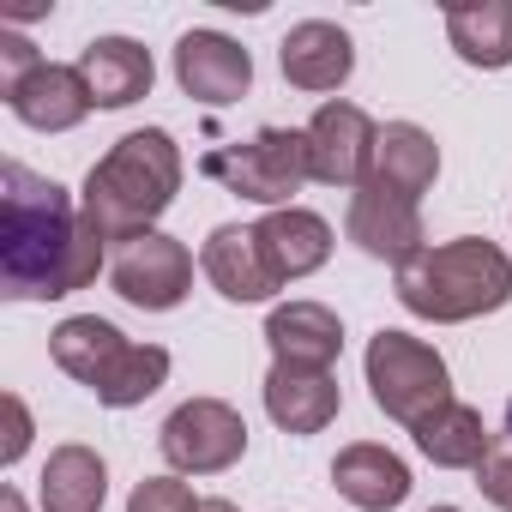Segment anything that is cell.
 <instances>
[{"mask_svg":"<svg viewBox=\"0 0 512 512\" xmlns=\"http://www.w3.org/2000/svg\"><path fill=\"white\" fill-rule=\"evenodd\" d=\"M0 296L13 302H61L103 272V229L73 205V193L25 163L0 169Z\"/></svg>","mask_w":512,"mask_h":512,"instance_id":"1","label":"cell"},{"mask_svg":"<svg viewBox=\"0 0 512 512\" xmlns=\"http://www.w3.org/2000/svg\"><path fill=\"white\" fill-rule=\"evenodd\" d=\"M181 145L163 127H139L127 139H115L91 175H85V217L103 229V241H133L151 235V223L175 205L181 193Z\"/></svg>","mask_w":512,"mask_h":512,"instance_id":"2","label":"cell"},{"mask_svg":"<svg viewBox=\"0 0 512 512\" xmlns=\"http://www.w3.org/2000/svg\"><path fill=\"white\" fill-rule=\"evenodd\" d=\"M398 302L434 326L482 320V314L512 302V253L482 241V235L422 247L410 266H398Z\"/></svg>","mask_w":512,"mask_h":512,"instance_id":"3","label":"cell"},{"mask_svg":"<svg viewBox=\"0 0 512 512\" xmlns=\"http://www.w3.org/2000/svg\"><path fill=\"white\" fill-rule=\"evenodd\" d=\"M199 175L217 181V187H229L235 199L266 205V211L296 205L302 181H314V175H308V139L290 133V127H260L253 139H235V145L205 151Z\"/></svg>","mask_w":512,"mask_h":512,"instance_id":"4","label":"cell"},{"mask_svg":"<svg viewBox=\"0 0 512 512\" xmlns=\"http://www.w3.org/2000/svg\"><path fill=\"white\" fill-rule=\"evenodd\" d=\"M368 392H374V404H380L392 422L416 428V422H428L440 404H452V374H446V356H440L434 344H422V338L386 326V332H374V344H368Z\"/></svg>","mask_w":512,"mask_h":512,"instance_id":"5","label":"cell"},{"mask_svg":"<svg viewBox=\"0 0 512 512\" xmlns=\"http://www.w3.org/2000/svg\"><path fill=\"white\" fill-rule=\"evenodd\" d=\"M157 446H163V458L181 476H217V470H229L247 452V422L223 398H187L157 428Z\"/></svg>","mask_w":512,"mask_h":512,"instance_id":"6","label":"cell"},{"mask_svg":"<svg viewBox=\"0 0 512 512\" xmlns=\"http://www.w3.org/2000/svg\"><path fill=\"white\" fill-rule=\"evenodd\" d=\"M109 284H115V296H121L127 308L169 314V308H181V302H187V290H193V253H187L175 235H163V229L133 235V241H121V247H115V260H109Z\"/></svg>","mask_w":512,"mask_h":512,"instance_id":"7","label":"cell"},{"mask_svg":"<svg viewBox=\"0 0 512 512\" xmlns=\"http://www.w3.org/2000/svg\"><path fill=\"white\" fill-rule=\"evenodd\" d=\"M302 139H308V175L314 181H326V187H368L374 145H380V127L368 121V109L320 103L314 121L302 127Z\"/></svg>","mask_w":512,"mask_h":512,"instance_id":"8","label":"cell"},{"mask_svg":"<svg viewBox=\"0 0 512 512\" xmlns=\"http://www.w3.org/2000/svg\"><path fill=\"white\" fill-rule=\"evenodd\" d=\"M199 272L211 278V290L223 302H266V296L284 290V278L272 272L253 223H217L205 235V247H199Z\"/></svg>","mask_w":512,"mask_h":512,"instance_id":"9","label":"cell"},{"mask_svg":"<svg viewBox=\"0 0 512 512\" xmlns=\"http://www.w3.org/2000/svg\"><path fill=\"white\" fill-rule=\"evenodd\" d=\"M344 235L368 253V260H392V266H410L422 253V211L416 199H398L386 187H356L350 193V211H344Z\"/></svg>","mask_w":512,"mask_h":512,"instance_id":"10","label":"cell"},{"mask_svg":"<svg viewBox=\"0 0 512 512\" xmlns=\"http://www.w3.org/2000/svg\"><path fill=\"white\" fill-rule=\"evenodd\" d=\"M175 79H181V91H187L193 103L223 109V103L247 97V85H253V55H247L235 37H223V31H187V37L175 43Z\"/></svg>","mask_w":512,"mask_h":512,"instance_id":"11","label":"cell"},{"mask_svg":"<svg viewBox=\"0 0 512 512\" xmlns=\"http://www.w3.org/2000/svg\"><path fill=\"white\" fill-rule=\"evenodd\" d=\"M7 109H13L25 127H37V133H73V127L97 109V97H91V85H85L79 67L43 61L31 79H19V85L7 91Z\"/></svg>","mask_w":512,"mask_h":512,"instance_id":"12","label":"cell"},{"mask_svg":"<svg viewBox=\"0 0 512 512\" xmlns=\"http://www.w3.org/2000/svg\"><path fill=\"white\" fill-rule=\"evenodd\" d=\"M253 229H260V247H266V260H272V272H278L284 284L314 278V272L332 260V223H326L320 211H308V205L266 211Z\"/></svg>","mask_w":512,"mask_h":512,"instance_id":"13","label":"cell"},{"mask_svg":"<svg viewBox=\"0 0 512 512\" xmlns=\"http://www.w3.org/2000/svg\"><path fill=\"white\" fill-rule=\"evenodd\" d=\"M266 344H272V356L284 368H320V374H332V362L344 350V326H338V314L326 302H284L266 320Z\"/></svg>","mask_w":512,"mask_h":512,"instance_id":"14","label":"cell"},{"mask_svg":"<svg viewBox=\"0 0 512 512\" xmlns=\"http://www.w3.org/2000/svg\"><path fill=\"white\" fill-rule=\"evenodd\" d=\"M338 410H344V392H338L332 374L272 362V374H266V416L284 434H320V428L338 422Z\"/></svg>","mask_w":512,"mask_h":512,"instance_id":"15","label":"cell"},{"mask_svg":"<svg viewBox=\"0 0 512 512\" xmlns=\"http://www.w3.org/2000/svg\"><path fill=\"white\" fill-rule=\"evenodd\" d=\"M278 67L296 91H338L356 67V43H350V31H338L326 19H308L278 43Z\"/></svg>","mask_w":512,"mask_h":512,"instance_id":"16","label":"cell"},{"mask_svg":"<svg viewBox=\"0 0 512 512\" xmlns=\"http://www.w3.org/2000/svg\"><path fill=\"white\" fill-rule=\"evenodd\" d=\"M79 73H85L97 109H127V103L151 97V79H157L151 49L133 43V37H97V43H85Z\"/></svg>","mask_w":512,"mask_h":512,"instance_id":"17","label":"cell"},{"mask_svg":"<svg viewBox=\"0 0 512 512\" xmlns=\"http://www.w3.org/2000/svg\"><path fill=\"white\" fill-rule=\"evenodd\" d=\"M332 482H338V494H344L350 506H362V512H392V506H404V494H410V464H404L398 452L374 446V440H356V446H344V452L332 458Z\"/></svg>","mask_w":512,"mask_h":512,"instance_id":"18","label":"cell"},{"mask_svg":"<svg viewBox=\"0 0 512 512\" xmlns=\"http://www.w3.org/2000/svg\"><path fill=\"white\" fill-rule=\"evenodd\" d=\"M440 175V145L434 133H422L416 121H386L380 127V145H374V187L398 193V199H422Z\"/></svg>","mask_w":512,"mask_h":512,"instance_id":"19","label":"cell"},{"mask_svg":"<svg viewBox=\"0 0 512 512\" xmlns=\"http://www.w3.org/2000/svg\"><path fill=\"white\" fill-rule=\"evenodd\" d=\"M133 344L109 326V320H97V314H73V320H61L55 326V338H49V356H55V368L61 374H73L79 386H91V392H103V380L121 368V356H127Z\"/></svg>","mask_w":512,"mask_h":512,"instance_id":"20","label":"cell"},{"mask_svg":"<svg viewBox=\"0 0 512 512\" xmlns=\"http://www.w3.org/2000/svg\"><path fill=\"white\" fill-rule=\"evenodd\" d=\"M416 434V452L428 458V464H440V470H482V458L494 452V434H488V422H482V410H470V404H440L428 422H416L410 428Z\"/></svg>","mask_w":512,"mask_h":512,"instance_id":"21","label":"cell"},{"mask_svg":"<svg viewBox=\"0 0 512 512\" xmlns=\"http://www.w3.org/2000/svg\"><path fill=\"white\" fill-rule=\"evenodd\" d=\"M446 43L464 67H512V0H458L446 7Z\"/></svg>","mask_w":512,"mask_h":512,"instance_id":"22","label":"cell"},{"mask_svg":"<svg viewBox=\"0 0 512 512\" xmlns=\"http://www.w3.org/2000/svg\"><path fill=\"white\" fill-rule=\"evenodd\" d=\"M43 512H103L109 500V464L91 446H55L43 464Z\"/></svg>","mask_w":512,"mask_h":512,"instance_id":"23","label":"cell"},{"mask_svg":"<svg viewBox=\"0 0 512 512\" xmlns=\"http://www.w3.org/2000/svg\"><path fill=\"white\" fill-rule=\"evenodd\" d=\"M163 380H169V350H163V344H133V350L121 356V368L103 380L97 404H109V410H133V404H145Z\"/></svg>","mask_w":512,"mask_h":512,"instance_id":"24","label":"cell"},{"mask_svg":"<svg viewBox=\"0 0 512 512\" xmlns=\"http://www.w3.org/2000/svg\"><path fill=\"white\" fill-rule=\"evenodd\" d=\"M127 512H205V500L181 476H145L127 500Z\"/></svg>","mask_w":512,"mask_h":512,"instance_id":"25","label":"cell"},{"mask_svg":"<svg viewBox=\"0 0 512 512\" xmlns=\"http://www.w3.org/2000/svg\"><path fill=\"white\" fill-rule=\"evenodd\" d=\"M476 488H482V500H494L500 512H512V434L494 440V452L476 470Z\"/></svg>","mask_w":512,"mask_h":512,"instance_id":"26","label":"cell"},{"mask_svg":"<svg viewBox=\"0 0 512 512\" xmlns=\"http://www.w3.org/2000/svg\"><path fill=\"white\" fill-rule=\"evenodd\" d=\"M43 67V55L31 49V37H19V31H0V97H7L19 79H31Z\"/></svg>","mask_w":512,"mask_h":512,"instance_id":"27","label":"cell"},{"mask_svg":"<svg viewBox=\"0 0 512 512\" xmlns=\"http://www.w3.org/2000/svg\"><path fill=\"white\" fill-rule=\"evenodd\" d=\"M25 446H31V410H25V398L7 392V446H0V464H19Z\"/></svg>","mask_w":512,"mask_h":512,"instance_id":"28","label":"cell"},{"mask_svg":"<svg viewBox=\"0 0 512 512\" xmlns=\"http://www.w3.org/2000/svg\"><path fill=\"white\" fill-rule=\"evenodd\" d=\"M0 512H25V500H19V494L7 488V494H0Z\"/></svg>","mask_w":512,"mask_h":512,"instance_id":"29","label":"cell"},{"mask_svg":"<svg viewBox=\"0 0 512 512\" xmlns=\"http://www.w3.org/2000/svg\"><path fill=\"white\" fill-rule=\"evenodd\" d=\"M205 512H241L235 500H205Z\"/></svg>","mask_w":512,"mask_h":512,"instance_id":"30","label":"cell"},{"mask_svg":"<svg viewBox=\"0 0 512 512\" xmlns=\"http://www.w3.org/2000/svg\"><path fill=\"white\" fill-rule=\"evenodd\" d=\"M428 512H458V506H428Z\"/></svg>","mask_w":512,"mask_h":512,"instance_id":"31","label":"cell"},{"mask_svg":"<svg viewBox=\"0 0 512 512\" xmlns=\"http://www.w3.org/2000/svg\"><path fill=\"white\" fill-rule=\"evenodd\" d=\"M506 422H512V404H506Z\"/></svg>","mask_w":512,"mask_h":512,"instance_id":"32","label":"cell"}]
</instances>
